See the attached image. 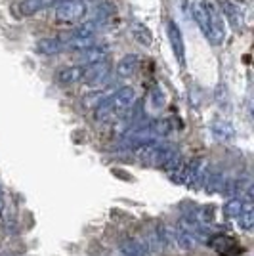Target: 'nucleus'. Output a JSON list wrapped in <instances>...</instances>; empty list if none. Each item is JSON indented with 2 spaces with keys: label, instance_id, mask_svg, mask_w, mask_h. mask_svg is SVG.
Masks as SVG:
<instances>
[{
  "label": "nucleus",
  "instance_id": "6ab92c4d",
  "mask_svg": "<svg viewBox=\"0 0 254 256\" xmlns=\"http://www.w3.org/2000/svg\"><path fill=\"white\" fill-rule=\"evenodd\" d=\"M151 102H155V106L160 107L164 104V94L160 92V88H155L153 92H151Z\"/></svg>",
  "mask_w": 254,
  "mask_h": 256
},
{
  "label": "nucleus",
  "instance_id": "f03ea898",
  "mask_svg": "<svg viewBox=\"0 0 254 256\" xmlns=\"http://www.w3.org/2000/svg\"><path fill=\"white\" fill-rule=\"evenodd\" d=\"M86 10H88V6H86V2H82V0H64V2H60L56 6L54 16L60 22L71 23L82 20L86 16Z\"/></svg>",
  "mask_w": 254,
  "mask_h": 256
},
{
  "label": "nucleus",
  "instance_id": "f257e3e1",
  "mask_svg": "<svg viewBox=\"0 0 254 256\" xmlns=\"http://www.w3.org/2000/svg\"><path fill=\"white\" fill-rule=\"evenodd\" d=\"M134 102H136V90L132 86H122L96 107V118L102 122L111 120V118L126 113L128 109L134 106Z\"/></svg>",
  "mask_w": 254,
  "mask_h": 256
},
{
  "label": "nucleus",
  "instance_id": "2eb2a0df",
  "mask_svg": "<svg viewBox=\"0 0 254 256\" xmlns=\"http://www.w3.org/2000/svg\"><path fill=\"white\" fill-rule=\"evenodd\" d=\"M248 201H243L241 197H235V199H230L228 203L224 204V214L228 216V218H237L239 214L243 212V208L246 206Z\"/></svg>",
  "mask_w": 254,
  "mask_h": 256
},
{
  "label": "nucleus",
  "instance_id": "f3484780",
  "mask_svg": "<svg viewBox=\"0 0 254 256\" xmlns=\"http://www.w3.org/2000/svg\"><path fill=\"white\" fill-rule=\"evenodd\" d=\"M224 12L228 14V20L232 22L233 27H241V8H239V4L226 2L224 4Z\"/></svg>",
  "mask_w": 254,
  "mask_h": 256
},
{
  "label": "nucleus",
  "instance_id": "1a4fd4ad",
  "mask_svg": "<svg viewBox=\"0 0 254 256\" xmlns=\"http://www.w3.org/2000/svg\"><path fill=\"white\" fill-rule=\"evenodd\" d=\"M191 16L201 27V31L206 34L208 32V4L204 0H193L191 2Z\"/></svg>",
  "mask_w": 254,
  "mask_h": 256
},
{
  "label": "nucleus",
  "instance_id": "423d86ee",
  "mask_svg": "<svg viewBox=\"0 0 254 256\" xmlns=\"http://www.w3.org/2000/svg\"><path fill=\"white\" fill-rule=\"evenodd\" d=\"M107 54H109V48L104 46V44H90V46H86L82 50H78L76 54V62L80 65H92V64H98V62H102V60H106Z\"/></svg>",
  "mask_w": 254,
  "mask_h": 256
},
{
  "label": "nucleus",
  "instance_id": "20e7f679",
  "mask_svg": "<svg viewBox=\"0 0 254 256\" xmlns=\"http://www.w3.org/2000/svg\"><path fill=\"white\" fill-rule=\"evenodd\" d=\"M96 29H98V27H96V22L82 23V25H78V27L69 34L67 42H64V44L65 46H71V48H74V50H82V48H86V46L94 44Z\"/></svg>",
  "mask_w": 254,
  "mask_h": 256
},
{
  "label": "nucleus",
  "instance_id": "9d476101",
  "mask_svg": "<svg viewBox=\"0 0 254 256\" xmlns=\"http://www.w3.org/2000/svg\"><path fill=\"white\" fill-rule=\"evenodd\" d=\"M138 67H140V58L136 54H128V56H124V58L116 64V75L122 76V78L132 76L138 71Z\"/></svg>",
  "mask_w": 254,
  "mask_h": 256
},
{
  "label": "nucleus",
  "instance_id": "f8f14e48",
  "mask_svg": "<svg viewBox=\"0 0 254 256\" xmlns=\"http://www.w3.org/2000/svg\"><path fill=\"white\" fill-rule=\"evenodd\" d=\"M64 46L65 44L62 38H40L34 46V52L42 54V56H54V54L62 52Z\"/></svg>",
  "mask_w": 254,
  "mask_h": 256
},
{
  "label": "nucleus",
  "instance_id": "9b49d317",
  "mask_svg": "<svg viewBox=\"0 0 254 256\" xmlns=\"http://www.w3.org/2000/svg\"><path fill=\"white\" fill-rule=\"evenodd\" d=\"M56 2L58 0H23L22 4H20V10H22V16L29 18V16L38 14L40 10H46V8L54 6Z\"/></svg>",
  "mask_w": 254,
  "mask_h": 256
},
{
  "label": "nucleus",
  "instance_id": "0eeeda50",
  "mask_svg": "<svg viewBox=\"0 0 254 256\" xmlns=\"http://www.w3.org/2000/svg\"><path fill=\"white\" fill-rule=\"evenodd\" d=\"M168 38H170V44H172V50H174V56H176V60H178V64L184 67L186 65V48H184V36H182V31L180 27H178V23L168 22Z\"/></svg>",
  "mask_w": 254,
  "mask_h": 256
},
{
  "label": "nucleus",
  "instance_id": "ddd939ff",
  "mask_svg": "<svg viewBox=\"0 0 254 256\" xmlns=\"http://www.w3.org/2000/svg\"><path fill=\"white\" fill-rule=\"evenodd\" d=\"M212 134L220 142H232L235 138V128L228 120H216V122H212Z\"/></svg>",
  "mask_w": 254,
  "mask_h": 256
},
{
  "label": "nucleus",
  "instance_id": "39448f33",
  "mask_svg": "<svg viewBox=\"0 0 254 256\" xmlns=\"http://www.w3.org/2000/svg\"><path fill=\"white\" fill-rule=\"evenodd\" d=\"M111 75V64L107 60H102L98 64L88 65L82 73V82L90 88H100L102 84H106L107 78Z\"/></svg>",
  "mask_w": 254,
  "mask_h": 256
},
{
  "label": "nucleus",
  "instance_id": "dca6fc26",
  "mask_svg": "<svg viewBox=\"0 0 254 256\" xmlns=\"http://www.w3.org/2000/svg\"><path fill=\"white\" fill-rule=\"evenodd\" d=\"M237 224H239V228L241 230H244V232H250L254 226V212H252V204H250V201L246 203V206L243 208V212L239 214L237 218Z\"/></svg>",
  "mask_w": 254,
  "mask_h": 256
},
{
  "label": "nucleus",
  "instance_id": "4468645a",
  "mask_svg": "<svg viewBox=\"0 0 254 256\" xmlns=\"http://www.w3.org/2000/svg\"><path fill=\"white\" fill-rule=\"evenodd\" d=\"M132 36L142 46H151V42H153V36H151V32L144 23H132Z\"/></svg>",
  "mask_w": 254,
  "mask_h": 256
},
{
  "label": "nucleus",
  "instance_id": "a211bd4d",
  "mask_svg": "<svg viewBox=\"0 0 254 256\" xmlns=\"http://www.w3.org/2000/svg\"><path fill=\"white\" fill-rule=\"evenodd\" d=\"M126 256H146V246H142L138 243V241H132V243H128L126 246H124V250H122Z\"/></svg>",
  "mask_w": 254,
  "mask_h": 256
},
{
  "label": "nucleus",
  "instance_id": "aec40b11",
  "mask_svg": "<svg viewBox=\"0 0 254 256\" xmlns=\"http://www.w3.org/2000/svg\"><path fill=\"white\" fill-rule=\"evenodd\" d=\"M2 210H4V201H2V197H0V214H2Z\"/></svg>",
  "mask_w": 254,
  "mask_h": 256
},
{
  "label": "nucleus",
  "instance_id": "6e6552de",
  "mask_svg": "<svg viewBox=\"0 0 254 256\" xmlns=\"http://www.w3.org/2000/svg\"><path fill=\"white\" fill-rule=\"evenodd\" d=\"M82 73H84V65H69V67H64V69L58 71L56 80L62 86L76 84V82L82 80Z\"/></svg>",
  "mask_w": 254,
  "mask_h": 256
},
{
  "label": "nucleus",
  "instance_id": "7ed1b4c3",
  "mask_svg": "<svg viewBox=\"0 0 254 256\" xmlns=\"http://www.w3.org/2000/svg\"><path fill=\"white\" fill-rule=\"evenodd\" d=\"M206 36L212 40L214 46L224 44L228 36V22L224 18V14L214 6H208V32Z\"/></svg>",
  "mask_w": 254,
  "mask_h": 256
}]
</instances>
